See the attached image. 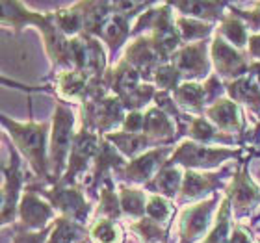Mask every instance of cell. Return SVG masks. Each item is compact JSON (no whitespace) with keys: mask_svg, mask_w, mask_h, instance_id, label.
I'll return each instance as SVG.
<instances>
[{"mask_svg":"<svg viewBox=\"0 0 260 243\" xmlns=\"http://www.w3.org/2000/svg\"><path fill=\"white\" fill-rule=\"evenodd\" d=\"M2 126L6 130V137H10L22 160L28 162V167L32 171L34 180L43 184H54L52 173H50V156H49V141L52 123L43 121H28L19 123L11 119L6 114L0 115Z\"/></svg>","mask_w":260,"mask_h":243,"instance_id":"cell-1","label":"cell"},{"mask_svg":"<svg viewBox=\"0 0 260 243\" xmlns=\"http://www.w3.org/2000/svg\"><path fill=\"white\" fill-rule=\"evenodd\" d=\"M245 147H212L197 141L182 140L175 147L166 165H177L184 171H212L221 169L233 160H242Z\"/></svg>","mask_w":260,"mask_h":243,"instance_id":"cell-2","label":"cell"},{"mask_svg":"<svg viewBox=\"0 0 260 243\" xmlns=\"http://www.w3.org/2000/svg\"><path fill=\"white\" fill-rule=\"evenodd\" d=\"M28 188H32L45 200H49L52 208L58 212V216L73 219L84 227H89L95 216V206L84 193V186H61V184H43V182H28Z\"/></svg>","mask_w":260,"mask_h":243,"instance_id":"cell-3","label":"cell"},{"mask_svg":"<svg viewBox=\"0 0 260 243\" xmlns=\"http://www.w3.org/2000/svg\"><path fill=\"white\" fill-rule=\"evenodd\" d=\"M52 128H50V141H49V156H50V173L54 184H58L63 177L67 163H69V154L75 143L76 132V117L73 114V108L69 104L56 98L54 112H52Z\"/></svg>","mask_w":260,"mask_h":243,"instance_id":"cell-4","label":"cell"},{"mask_svg":"<svg viewBox=\"0 0 260 243\" xmlns=\"http://www.w3.org/2000/svg\"><path fill=\"white\" fill-rule=\"evenodd\" d=\"M126 112L119 97L112 93L104 97L89 98L80 104V121L78 130L95 132L99 135H106L110 132L121 130L123 121L126 117Z\"/></svg>","mask_w":260,"mask_h":243,"instance_id":"cell-5","label":"cell"},{"mask_svg":"<svg viewBox=\"0 0 260 243\" xmlns=\"http://www.w3.org/2000/svg\"><path fill=\"white\" fill-rule=\"evenodd\" d=\"M34 177L22 171V156L13 143L8 147V162L2 163V227H13L17 223V210L28 182Z\"/></svg>","mask_w":260,"mask_h":243,"instance_id":"cell-6","label":"cell"},{"mask_svg":"<svg viewBox=\"0 0 260 243\" xmlns=\"http://www.w3.org/2000/svg\"><path fill=\"white\" fill-rule=\"evenodd\" d=\"M249 160L251 156L247 154V158H242L236 162V171L227 189L223 191L231 202V210L236 223H242V219L249 217L260 208V186L249 175V167H247Z\"/></svg>","mask_w":260,"mask_h":243,"instance_id":"cell-7","label":"cell"},{"mask_svg":"<svg viewBox=\"0 0 260 243\" xmlns=\"http://www.w3.org/2000/svg\"><path fill=\"white\" fill-rule=\"evenodd\" d=\"M234 171H236L234 162L225 163L217 171H186L177 204H195V202H201V200L216 195L219 189L225 191L231 179H233Z\"/></svg>","mask_w":260,"mask_h":243,"instance_id":"cell-8","label":"cell"},{"mask_svg":"<svg viewBox=\"0 0 260 243\" xmlns=\"http://www.w3.org/2000/svg\"><path fill=\"white\" fill-rule=\"evenodd\" d=\"M219 204L221 199L216 193L201 202L184 206L177 216L179 243H197L201 238H206L214 227Z\"/></svg>","mask_w":260,"mask_h":243,"instance_id":"cell-9","label":"cell"},{"mask_svg":"<svg viewBox=\"0 0 260 243\" xmlns=\"http://www.w3.org/2000/svg\"><path fill=\"white\" fill-rule=\"evenodd\" d=\"M103 135L87 130H78L69 154V163L63 177L58 184L61 186H80L87 179V173L91 171L93 160L97 156ZM84 186V184H82Z\"/></svg>","mask_w":260,"mask_h":243,"instance_id":"cell-10","label":"cell"},{"mask_svg":"<svg viewBox=\"0 0 260 243\" xmlns=\"http://www.w3.org/2000/svg\"><path fill=\"white\" fill-rule=\"evenodd\" d=\"M175 147H154L151 151H147L145 154L130 160L123 169L115 171L114 179H117L121 184H126V186H134V188L145 186L166 165L169 156L173 154Z\"/></svg>","mask_w":260,"mask_h":243,"instance_id":"cell-11","label":"cell"},{"mask_svg":"<svg viewBox=\"0 0 260 243\" xmlns=\"http://www.w3.org/2000/svg\"><path fill=\"white\" fill-rule=\"evenodd\" d=\"M210 60L214 73L223 82H233L249 75L251 58L247 56V52L234 49L233 45H229L217 33H214L210 41Z\"/></svg>","mask_w":260,"mask_h":243,"instance_id":"cell-12","label":"cell"},{"mask_svg":"<svg viewBox=\"0 0 260 243\" xmlns=\"http://www.w3.org/2000/svg\"><path fill=\"white\" fill-rule=\"evenodd\" d=\"M210 41L182 45L171 56L169 63L182 75L184 82H205L212 75L214 67L210 60Z\"/></svg>","mask_w":260,"mask_h":243,"instance_id":"cell-13","label":"cell"},{"mask_svg":"<svg viewBox=\"0 0 260 243\" xmlns=\"http://www.w3.org/2000/svg\"><path fill=\"white\" fill-rule=\"evenodd\" d=\"M56 217H58V212L52 208L49 200H45L41 195L26 186L17 210V223L11 228L24 230V232H39L52 225Z\"/></svg>","mask_w":260,"mask_h":243,"instance_id":"cell-14","label":"cell"},{"mask_svg":"<svg viewBox=\"0 0 260 243\" xmlns=\"http://www.w3.org/2000/svg\"><path fill=\"white\" fill-rule=\"evenodd\" d=\"M126 163H128V160L125 156H121V152L110 141L104 140L103 135L97 156L93 160L91 171L87 175V179L84 180V186H86L89 199L99 200V191L104 186V182L108 179H114L115 171L123 169Z\"/></svg>","mask_w":260,"mask_h":243,"instance_id":"cell-15","label":"cell"},{"mask_svg":"<svg viewBox=\"0 0 260 243\" xmlns=\"http://www.w3.org/2000/svg\"><path fill=\"white\" fill-rule=\"evenodd\" d=\"M123 60L128 61V63L140 73L143 82H147V84H152L154 73H156L164 63H168L162 56L158 54V50L154 49L152 39L149 33L130 39V43L126 45L125 52H123Z\"/></svg>","mask_w":260,"mask_h":243,"instance_id":"cell-16","label":"cell"},{"mask_svg":"<svg viewBox=\"0 0 260 243\" xmlns=\"http://www.w3.org/2000/svg\"><path fill=\"white\" fill-rule=\"evenodd\" d=\"M205 117L216 124L221 132L240 137L242 147H244V137L249 132V126H247L244 110L240 104H236L229 97L217 98L216 102L205 110Z\"/></svg>","mask_w":260,"mask_h":243,"instance_id":"cell-17","label":"cell"},{"mask_svg":"<svg viewBox=\"0 0 260 243\" xmlns=\"http://www.w3.org/2000/svg\"><path fill=\"white\" fill-rule=\"evenodd\" d=\"M0 8H2V15H0L2 26L11 28L15 36H19L28 26H34L38 32H41L50 22V11L47 13L34 11L26 4L17 2V0H2Z\"/></svg>","mask_w":260,"mask_h":243,"instance_id":"cell-18","label":"cell"},{"mask_svg":"<svg viewBox=\"0 0 260 243\" xmlns=\"http://www.w3.org/2000/svg\"><path fill=\"white\" fill-rule=\"evenodd\" d=\"M143 134L152 141L154 147H175L182 141L177 123L156 106H151V108L145 110Z\"/></svg>","mask_w":260,"mask_h":243,"instance_id":"cell-19","label":"cell"},{"mask_svg":"<svg viewBox=\"0 0 260 243\" xmlns=\"http://www.w3.org/2000/svg\"><path fill=\"white\" fill-rule=\"evenodd\" d=\"M104 84L108 87V91L115 97H126L128 93H132L136 87H140L143 84V78L138 71L132 67L126 60L121 58L114 67H110L108 73L104 75Z\"/></svg>","mask_w":260,"mask_h":243,"instance_id":"cell-20","label":"cell"},{"mask_svg":"<svg viewBox=\"0 0 260 243\" xmlns=\"http://www.w3.org/2000/svg\"><path fill=\"white\" fill-rule=\"evenodd\" d=\"M177 10L180 15L197 19V21L212 22V24H219L225 19V10H227L229 2H212V0H177V2H169Z\"/></svg>","mask_w":260,"mask_h":243,"instance_id":"cell-21","label":"cell"},{"mask_svg":"<svg viewBox=\"0 0 260 243\" xmlns=\"http://www.w3.org/2000/svg\"><path fill=\"white\" fill-rule=\"evenodd\" d=\"M186 140L197 141V143L212 145V147H234V145L242 147L240 137L221 132L216 124L210 123L206 117H195L191 121L188 134H186Z\"/></svg>","mask_w":260,"mask_h":243,"instance_id":"cell-22","label":"cell"},{"mask_svg":"<svg viewBox=\"0 0 260 243\" xmlns=\"http://www.w3.org/2000/svg\"><path fill=\"white\" fill-rule=\"evenodd\" d=\"M184 169L177 167V165H164L158 175L149 184L143 186L147 193L151 195H162L169 200H177L182 189L184 182Z\"/></svg>","mask_w":260,"mask_h":243,"instance_id":"cell-23","label":"cell"},{"mask_svg":"<svg viewBox=\"0 0 260 243\" xmlns=\"http://www.w3.org/2000/svg\"><path fill=\"white\" fill-rule=\"evenodd\" d=\"M225 91L231 100L244 106L260 119V86L251 75L242 76L238 80L225 82Z\"/></svg>","mask_w":260,"mask_h":243,"instance_id":"cell-24","label":"cell"},{"mask_svg":"<svg viewBox=\"0 0 260 243\" xmlns=\"http://www.w3.org/2000/svg\"><path fill=\"white\" fill-rule=\"evenodd\" d=\"M130 39H132V21L126 19L125 15L114 13L101 33V41L108 50L110 60L115 58V54L130 43Z\"/></svg>","mask_w":260,"mask_h":243,"instance_id":"cell-25","label":"cell"},{"mask_svg":"<svg viewBox=\"0 0 260 243\" xmlns=\"http://www.w3.org/2000/svg\"><path fill=\"white\" fill-rule=\"evenodd\" d=\"M175 102L180 110L193 117H205V110L208 108V98L203 82H182L173 91Z\"/></svg>","mask_w":260,"mask_h":243,"instance_id":"cell-26","label":"cell"},{"mask_svg":"<svg viewBox=\"0 0 260 243\" xmlns=\"http://www.w3.org/2000/svg\"><path fill=\"white\" fill-rule=\"evenodd\" d=\"M84 17V33L101 39L104 26L114 15V2H76Z\"/></svg>","mask_w":260,"mask_h":243,"instance_id":"cell-27","label":"cell"},{"mask_svg":"<svg viewBox=\"0 0 260 243\" xmlns=\"http://www.w3.org/2000/svg\"><path fill=\"white\" fill-rule=\"evenodd\" d=\"M104 140L110 141L121 152V156H125L128 162L154 149L152 141L143 132L141 134H130V132H123V130H115V132H110V134L104 135Z\"/></svg>","mask_w":260,"mask_h":243,"instance_id":"cell-28","label":"cell"},{"mask_svg":"<svg viewBox=\"0 0 260 243\" xmlns=\"http://www.w3.org/2000/svg\"><path fill=\"white\" fill-rule=\"evenodd\" d=\"M117 193H119L121 208H123V217L126 221H140V219L145 217L147 199H149V193L145 189L119 182Z\"/></svg>","mask_w":260,"mask_h":243,"instance_id":"cell-29","label":"cell"},{"mask_svg":"<svg viewBox=\"0 0 260 243\" xmlns=\"http://www.w3.org/2000/svg\"><path fill=\"white\" fill-rule=\"evenodd\" d=\"M93 219H110V221H121L123 217V208H121V200L117 188H115V180L108 179L104 186L99 191V200L95 206V216Z\"/></svg>","mask_w":260,"mask_h":243,"instance_id":"cell-30","label":"cell"},{"mask_svg":"<svg viewBox=\"0 0 260 243\" xmlns=\"http://www.w3.org/2000/svg\"><path fill=\"white\" fill-rule=\"evenodd\" d=\"M175 24L179 30V36L182 39V45H191L199 43V41H210L216 33V24L205 21H197V19H190L184 15L175 17Z\"/></svg>","mask_w":260,"mask_h":243,"instance_id":"cell-31","label":"cell"},{"mask_svg":"<svg viewBox=\"0 0 260 243\" xmlns=\"http://www.w3.org/2000/svg\"><path fill=\"white\" fill-rule=\"evenodd\" d=\"M216 33L221 36L229 45H233L234 49L242 50V52H247V43H249V28L242 19H238L233 13H227L225 19H223L216 28Z\"/></svg>","mask_w":260,"mask_h":243,"instance_id":"cell-32","label":"cell"},{"mask_svg":"<svg viewBox=\"0 0 260 243\" xmlns=\"http://www.w3.org/2000/svg\"><path fill=\"white\" fill-rule=\"evenodd\" d=\"M87 239H89L87 227L73 221V219L58 216L47 243H84Z\"/></svg>","mask_w":260,"mask_h":243,"instance_id":"cell-33","label":"cell"},{"mask_svg":"<svg viewBox=\"0 0 260 243\" xmlns=\"http://www.w3.org/2000/svg\"><path fill=\"white\" fill-rule=\"evenodd\" d=\"M233 227H234V221H233L231 202H229V199L223 195L221 204H219V208H217L214 227H212V230L208 232V236H206L201 243H231V232H233Z\"/></svg>","mask_w":260,"mask_h":243,"instance_id":"cell-34","label":"cell"},{"mask_svg":"<svg viewBox=\"0 0 260 243\" xmlns=\"http://www.w3.org/2000/svg\"><path fill=\"white\" fill-rule=\"evenodd\" d=\"M91 243H125V230L119 221L93 219L87 227Z\"/></svg>","mask_w":260,"mask_h":243,"instance_id":"cell-35","label":"cell"},{"mask_svg":"<svg viewBox=\"0 0 260 243\" xmlns=\"http://www.w3.org/2000/svg\"><path fill=\"white\" fill-rule=\"evenodd\" d=\"M130 232H134L141 243H169V230L171 227L160 225L149 217L140 221H128Z\"/></svg>","mask_w":260,"mask_h":243,"instance_id":"cell-36","label":"cell"},{"mask_svg":"<svg viewBox=\"0 0 260 243\" xmlns=\"http://www.w3.org/2000/svg\"><path fill=\"white\" fill-rule=\"evenodd\" d=\"M52 19H54L56 26L60 28V32L65 33L69 39L78 38L84 33V17L76 4L52 11Z\"/></svg>","mask_w":260,"mask_h":243,"instance_id":"cell-37","label":"cell"},{"mask_svg":"<svg viewBox=\"0 0 260 243\" xmlns=\"http://www.w3.org/2000/svg\"><path fill=\"white\" fill-rule=\"evenodd\" d=\"M145 217H149V219H152V221L160 223V225L171 227V225H173V217H175V204L169 199L162 197V195H151L149 193Z\"/></svg>","mask_w":260,"mask_h":243,"instance_id":"cell-38","label":"cell"},{"mask_svg":"<svg viewBox=\"0 0 260 243\" xmlns=\"http://www.w3.org/2000/svg\"><path fill=\"white\" fill-rule=\"evenodd\" d=\"M156 91L158 89L152 86V84L143 82L140 87H136L134 91L121 98V102H123L126 112H145V110L151 108V104L154 102Z\"/></svg>","mask_w":260,"mask_h":243,"instance_id":"cell-39","label":"cell"},{"mask_svg":"<svg viewBox=\"0 0 260 243\" xmlns=\"http://www.w3.org/2000/svg\"><path fill=\"white\" fill-rule=\"evenodd\" d=\"M182 82H184L182 80V75H180L171 63H164L162 67L154 73V76H152V86L156 87L158 91L173 93Z\"/></svg>","mask_w":260,"mask_h":243,"instance_id":"cell-40","label":"cell"},{"mask_svg":"<svg viewBox=\"0 0 260 243\" xmlns=\"http://www.w3.org/2000/svg\"><path fill=\"white\" fill-rule=\"evenodd\" d=\"M227 10H229V13H233V15H236L238 19H242V21L247 24V28H251V30H255V32L260 33V2H255L251 10H240L238 6H234V4H229Z\"/></svg>","mask_w":260,"mask_h":243,"instance_id":"cell-41","label":"cell"},{"mask_svg":"<svg viewBox=\"0 0 260 243\" xmlns=\"http://www.w3.org/2000/svg\"><path fill=\"white\" fill-rule=\"evenodd\" d=\"M152 6H154L152 2H114V13L125 15L130 21H136L141 13H145Z\"/></svg>","mask_w":260,"mask_h":243,"instance_id":"cell-42","label":"cell"},{"mask_svg":"<svg viewBox=\"0 0 260 243\" xmlns=\"http://www.w3.org/2000/svg\"><path fill=\"white\" fill-rule=\"evenodd\" d=\"M54 228V223L49 225L45 230H39V232H24V230H13V236H11V243H47L50 232Z\"/></svg>","mask_w":260,"mask_h":243,"instance_id":"cell-43","label":"cell"},{"mask_svg":"<svg viewBox=\"0 0 260 243\" xmlns=\"http://www.w3.org/2000/svg\"><path fill=\"white\" fill-rule=\"evenodd\" d=\"M143 119H145V112H128L121 130L130 132V134H141L143 132Z\"/></svg>","mask_w":260,"mask_h":243,"instance_id":"cell-44","label":"cell"},{"mask_svg":"<svg viewBox=\"0 0 260 243\" xmlns=\"http://www.w3.org/2000/svg\"><path fill=\"white\" fill-rule=\"evenodd\" d=\"M231 243H255V236L242 223H234L233 232H231Z\"/></svg>","mask_w":260,"mask_h":243,"instance_id":"cell-45","label":"cell"},{"mask_svg":"<svg viewBox=\"0 0 260 243\" xmlns=\"http://www.w3.org/2000/svg\"><path fill=\"white\" fill-rule=\"evenodd\" d=\"M247 56L251 61H260V33H251L247 43Z\"/></svg>","mask_w":260,"mask_h":243,"instance_id":"cell-46","label":"cell"},{"mask_svg":"<svg viewBox=\"0 0 260 243\" xmlns=\"http://www.w3.org/2000/svg\"><path fill=\"white\" fill-rule=\"evenodd\" d=\"M247 145H253V147H249V149H256V145H260V121H258V124H256L255 128L249 130V132L245 134L244 147H247Z\"/></svg>","mask_w":260,"mask_h":243,"instance_id":"cell-47","label":"cell"},{"mask_svg":"<svg viewBox=\"0 0 260 243\" xmlns=\"http://www.w3.org/2000/svg\"><path fill=\"white\" fill-rule=\"evenodd\" d=\"M249 75L256 80V84L260 86V61H251L249 67Z\"/></svg>","mask_w":260,"mask_h":243,"instance_id":"cell-48","label":"cell"},{"mask_svg":"<svg viewBox=\"0 0 260 243\" xmlns=\"http://www.w3.org/2000/svg\"><path fill=\"white\" fill-rule=\"evenodd\" d=\"M255 180H256V184H258V186H260V167L255 171Z\"/></svg>","mask_w":260,"mask_h":243,"instance_id":"cell-49","label":"cell"},{"mask_svg":"<svg viewBox=\"0 0 260 243\" xmlns=\"http://www.w3.org/2000/svg\"><path fill=\"white\" fill-rule=\"evenodd\" d=\"M255 243H260V239H255Z\"/></svg>","mask_w":260,"mask_h":243,"instance_id":"cell-50","label":"cell"},{"mask_svg":"<svg viewBox=\"0 0 260 243\" xmlns=\"http://www.w3.org/2000/svg\"><path fill=\"white\" fill-rule=\"evenodd\" d=\"M87 241H89V239H87ZM87 241H84V243H87Z\"/></svg>","mask_w":260,"mask_h":243,"instance_id":"cell-51","label":"cell"}]
</instances>
